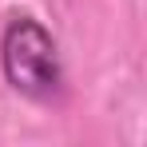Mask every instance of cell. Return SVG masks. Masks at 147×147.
Returning <instances> with one entry per match:
<instances>
[{
  "label": "cell",
  "mask_w": 147,
  "mask_h": 147,
  "mask_svg": "<svg viewBox=\"0 0 147 147\" xmlns=\"http://www.w3.org/2000/svg\"><path fill=\"white\" fill-rule=\"evenodd\" d=\"M0 72L8 88L24 99H44L60 96L64 88V64H60V44L44 20L32 12H12L0 32Z\"/></svg>",
  "instance_id": "1"
}]
</instances>
